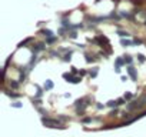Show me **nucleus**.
<instances>
[{
    "label": "nucleus",
    "instance_id": "11",
    "mask_svg": "<svg viewBox=\"0 0 146 137\" xmlns=\"http://www.w3.org/2000/svg\"><path fill=\"white\" fill-rule=\"evenodd\" d=\"M115 63H116V66H118V67H120V66H123V64H126V63H125V59H122V57H118Z\"/></svg>",
    "mask_w": 146,
    "mask_h": 137
},
{
    "label": "nucleus",
    "instance_id": "30",
    "mask_svg": "<svg viewBox=\"0 0 146 137\" xmlns=\"http://www.w3.org/2000/svg\"><path fill=\"white\" fill-rule=\"evenodd\" d=\"M11 106H13V107H16V109L22 107V104H20V103H11Z\"/></svg>",
    "mask_w": 146,
    "mask_h": 137
},
{
    "label": "nucleus",
    "instance_id": "4",
    "mask_svg": "<svg viewBox=\"0 0 146 137\" xmlns=\"http://www.w3.org/2000/svg\"><path fill=\"white\" fill-rule=\"evenodd\" d=\"M128 74L132 77V80H136V79H138V73H136V70H135L132 66H129V67H128Z\"/></svg>",
    "mask_w": 146,
    "mask_h": 137
},
{
    "label": "nucleus",
    "instance_id": "19",
    "mask_svg": "<svg viewBox=\"0 0 146 137\" xmlns=\"http://www.w3.org/2000/svg\"><path fill=\"white\" fill-rule=\"evenodd\" d=\"M36 89H37V93H36V96H37V97H42V96H43V90H42L39 86H36Z\"/></svg>",
    "mask_w": 146,
    "mask_h": 137
},
{
    "label": "nucleus",
    "instance_id": "8",
    "mask_svg": "<svg viewBox=\"0 0 146 137\" xmlns=\"http://www.w3.org/2000/svg\"><path fill=\"white\" fill-rule=\"evenodd\" d=\"M120 44L126 47V46H132V44H133V41H132V40H129V39H126V40H125V39H122V40H120Z\"/></svg>",
    "mask_w": 146,
    "mask_h": 137
},
{
    "label": "nucleus",
    "instance_id": "20",
    "mask_svg": "<svg viewBox=\"0 0 146 137\" xmlns=\"http://www.w3.org/2000/svg\"><path fill=\"white\" fill-rule=\"evenodd\" d=\"M9 97H13V99H16V97H19V94H16V93H10V91H4Z\"/></svg>",
    "mask_w": 146,
    "mask_h": 137
},
{
    "label": "nucleus",
    "instance_id": "27",
    "mask_svg": "<svg viewBox=\"0 0 146 137\" xmlns=\"http://www.w3.org/2000/svg\"><path fill=\"white\" fill-rule=\"evenodd\" d=\"M120 16H123V17H126V19H132V16H130L129 13H120Z\"/></svg>",
    "mask_w": 146,
    "mask_h": 137
},
{
    "label": "nucleus",
    "instance_id": "16",
    "mask_svg": "<svg viewBox=\"0 0 146 137\" xmlns=\"http://www.w3.org/2000/svg\"><path fill=\"white\" fill-rule=\"evenodd\" d=\"M29 41H32V37H29V39H26L24 41H22V43L19 44V49H20V47H23V46H26V44H27Z\"/></svg>",
    "mask_w": 146,
    "mask_h": 137
},
{
    "label": "nucleus",
    "instance_id": "2",
    "mask_svg": "<svg viewBox=\"0 0 146 137\" xmlns=\"http://www.w3.org/2000/svg\"><path fill=\"white\" fill-rule=\"evenodd\" d=\"M87 100V97H85V99H79V100H76V103H75V106H76V110H77V113H83L85 112V109L90 104V103H85Z\"/></svg>",
    "mask_w": 146,
    "mask_h": 137
},
{
    "label": "nucleus",
    "instance_id": "31",
    "mask_svg": "<svg viewBox=\"0 0 146 137\" xmlns=\"http://www.w3.org/2000/svg\"><path fill=\"white\" fill-rule=\"evenodd\" d=\"M115 71H116V73H120V67H118V66H115Z\"/></svg>",
    "mask_w": 146,
    "mask_h": 137
},
{
    "label": "nucleus",
    "instance_id": "3",
    "mask_svg": "<svg viewBox=\"0 0 146 137\" xmlns=\"http://www.w3.org/2000/svg\"><path fill=\"white\" fill-rule=\"evenodd\" d=\"M42 123H43L46 127H63L57 120H53V119H49V117H43V119H42Z\"/></svg>",
    "mask_w": 146,
    "mask_h": 137
},
{
    "label": "nucleus",
    "instance_id": "28",
    "mask_svg": "<svg viewBox=\"0 0 146 137\" xmlns=\"http://www.w3.org/2000/svg\"><path fill=\"white\" fill-rule=\"evenodd\" d=\"M86 61H87V63H90V61H95V59H93V57H90V56H86Z\"/></svg>",
    "mask_w": 146,
    "mask_h": 137
},
{
    "label": "nucleus",
    "instance_id": "33",
    "mask_svg": "<svg viewBox=\"0 0 146 137\" xmlns=\"http://www.w3.org/2000/svg\"><path fill=\"white\" fill-rule=\"evenodd\" d=\"M89 122H92V119H89V117H87V119H85V120H83V123H89Z\"/></svg>",
    "mask_w": 146,
    "mask_h": 137
},
{
    "label": "nucleus",
    "instance_id": "17",
    "mask_svg": "<svg viewBox=\"0 0 146 137\" xmlns=\"http://www.w3.org/2000/svg\"><path fill=\"white\" fill-rule=\"evenodd\" d=\"M132 61H133V59L130 56H125V63L126 64H132Z\"/></svg>",
    "mask_w": 146,
    "mask_h": 137
},
{
    "label": "nucleus",
    "instance_id": "26",
    "mask_svg": "<svg viewBox=\"0 0 146 137\" xmlns=\"http://www.w3.org/2000/svg\"><path fill=\"white\" fill-rule=\"evenodd\" d=\"M10 86H11L13 89H17V87H19V83H17V81H11V83H10Z\"/></svg>",
    "mask_w": 146,
    "mask_h": 137
},
{
    "label": "nucleus",
    "instance_id": "6",
    "mask_svg": "<svg viewBox=\"0 0 146 137\" xmlns=\"http://www.w3.org/2000/svg\"><path fill=\"white\" fill-rule=\"evenodd\" d=\"M53 81L52 80H46V83H44V90H52L53 89Z\"/></svg>",
    "mask_w": 146,
    "mask_h": 137
},
{
    "label": "nucleus",
    "instance_id": "1",
    "mask_svg": "<svg viewBox=\"0 0 146 137\" xmlns=\"http://www.w3.org/2000/svg\"><path fill=\"white\" fill-rule=\"evenodd\" d=\"M143 106H146V93L145 94H142L138 100L130 101V103L126 106V109H128L129 112H132V110H135V109H142Z\"/></svg>",
    "mask_w": 146,
    "mask_h": 137
},
{
    "label": "nucleus",
    "instance_id": "13",
    "mask_svg": "<svg viewBox=\"0 0 146 137\" xmlns=\"http://www.w3.org/2000/svg\"><path fill=\"white\" fill-rule=\"evenodd\" d=\"M118 34H119L120 37H129V36H130L128 31H123V30H118Z\"/></svg>",
    "mask_w": 146,
    "mask_h": 137
},
{
    "label": "nucleus",
    "instance_id": "32",
    "mask_svg": "<svg viewBox=\"0 0 146 137\" xmlns=\"http://www.w3.org/2000/svg\"><path fill=\"white\" fill-rule=\"evenodd\" d=\"M76 71H77V69H76V67H72V74H75Z\"/></svg>",
    "mask_w": 146,
    "mask_h": 137
},
{
    "label": "nucleus",
    "instance_id": "12",
    "mask_svg": "<svg viewBox=\"0 0 146 137\" xmlns=\"http://www.w3.org/2000/svg\"><path fill=\"white\" fill-rule=\"evenodd\" d=\"M72 54H73L72 51H69V53H66V54L63 56V61H70V60H72Z\"/></svg>",
    "mask_w": 146,
    "mask_h": 137
},
{
    "label": "nucleus",
    "instance_id": "10",
    "mask_svg": "<svg viewBox=\"0 0 146 137\" xmlns=\"http://www.w3.org/2000/svg\"><path fill=\"white\" fill-rule=\"evenodd\" d=\"M19 73H20V77H19V83H23V81L26 80V73H24V71H23L22 69L19 70Z\"/></svg>",
    "mask_w": 146,
    "mask_h": 137
},
{
    "label": "nucleus",
    "instance_id": "5",
    "mask_svg": "<svg viewBox=\"0 0 146 137\" xmlns=\"http://www.w3.org/2000/svg\"><path fill=\"white\" fill-rule=\"evenodd\" d=\"M63 79L66 80V81H69V83H73V76H72V73H63Z\"/></svg>",
    "mask_w": 146,
    "mask_h": 137
},
{
    "label": "nucleus",
    "instance_id": "9",
    "mask_svg": "<svg viewBox=\"0 0 146 137\" xmlns=\"http://www.w3.org/2000/svg\"><path fill=\"white\" fill-rule=\"evenodd\" d=\"M44 49V44L43 43H39V44H36V47L33 49V53H37V51H40V50H43Z\"/></svg>",
    "mask_w": 146,
    "mask_h": 137
},
{
    "label": "nucleus",
    "instance_id": "18",
    "mask_svg": "<svg viewBox=\"0 0 146 137\" xmlns=\"http://www.w3.org/2000/svg\"><path fill=\"white\" fill-rule=\"evenodd\" d=\"M97 73H99V69H93V71H90V77H96L97 76Z\"/></svg>",
    "mask_w": 146,
    "mask_h": 137
},
{
    "label": "nucleus",
    "instance_id": "15",
    "mask_svg": "<svg viewBox=\"0 0 146 137\" xmlns=\"http://www.w3.org/2000/svg\"><path fill=\"white\" fill-rule=\"evenodd\" d=\"M54 41H56V37H53V36L46 39V43H47V44H52V43H54Z\"/></svg>",
    "mask_w": 146,
    "mask_h": 137
},
{
    "label": "nucleus",
    "instance_id": "34",
    "mask_svg": "<svg viewBox=\"0 0 146 137\" xmlns=\"http://www.w3.org/2000/svg\"><path fill=\"white\" fill-rule=\"evenodd\" d=\"M145 24H146V23H145Z\"/></svg>",
    "mask_w": 146,
    "mask_h": 137
},
{
    "label": "nucleus",
    "instance_id": "24",
    "mask_svg": "<svg viewBox=\"0 0 146 137\" xmlns=\"http://www.w3.org/2000/svg\"><path fill=\"white\" fill-rule=\"evenodd\" d=\"M69 37H70V39H76V37H77L76 31H70V33H69Z\"/></svg>",
    "mask_w": 146,
    "mask_h": 137
},
{
    "label": "nucleus",
    "instance_id": "29",
    "mask_svg": "<svg viewBox=\"0 0 146 137\" xmlns=\"http://www.w3.org/2000/svg\"><path fill=\"white\" fill-rule=\"evenodd\" d=\"M143 41L142 40H139V39H136V40H133V44H142Z\"/></svg>",
    "mask_w": 146,
    "mask_h": 137
},
{
    "label": "nucleus",
    "instance_id": "21",
    "mask_svg": "<svg viewBox=\"0 0 146 137\" xmlns=\"http://www.w3.org/2000/svg\"><path fill=\"white\" fill-rule=\"evenodd\" d=\"M138 59H139V61H141V63H145V61H146V57L143 56V54H138Z\"/></svg>",
    "mask_w": 146,
    "mask_h": 137
},
{
    "label": "nucleus",
    "instance_id": "7",
    "mask_svg": "<svg viewBox=\"0 0 146 137\" xmlns=\"http://www.w3.org/2000/svg\"><path fill=\"white\" fill-rule=\"evenodd\" d=\"M42 34L46 36V37H52V36H53V31L49 30V29H43V30H42Z\"/></svg>",
    "mask_w": 146,
    "mask_h": 137
},
{
    "label": "nucleus",
    "instance_id": "25",
    "mask_svg": "<svg viewBox=\"0 0 146 137\" xmlns=\"http://www.w3.org/2000/svg\"><path fill=\"white\" fill-rule=\"evenodd\" d=\"M82 81V77H75L73 79V84H77V83H80Z\"/></svg>",
    "mask_w": 146,
    "mask_h": 137
},
{
    "label": "nucleus",
    "instance_id": "23",
    "mask_svg": "<svg viewBox=\"0 0 146 137\" xmlns=\"http://www.w3.org/2000/svg\"><path fill=\"white\" fill-rule=\"evenodd\" d=\"M123 97H125L126 100H130V99L133 97V94H132V93H125V96H123Z\"/></svg>",
    "mask_w": 146,
    "mask_h": 137
},
{
    "label": "nucleus",
    "instance_id": "22",
    "mask_svg": "<svg viewBox=\"0 0 146 137\" xmlns=\"http://www.w3.org/2000/svg\"><path fill=\"white\" fill-rule=\"evenodd\" d=\"M116 101H118V104L120 106V104H125V101H126V99H125V97H120V99H118Z\"/></svg>",
    "mask_w": 146,
    "mask_h": 137
},
{
    "label": "nucleus",
    "instance_id": "14",
    "mask_svg": "<svg viewBox=\"0 0 146 137\" xmlns=\"http://www.w3.org/2000/svg\"><path fill=\"white\" fill-rule=\"evenodd\" d=\"M108 106H109V107H118L119 104H118V101H115V100H110V101H108Z\"/></svg>",
    "mask_w": 146,
    "mask_h": 137
}]
</instances>
